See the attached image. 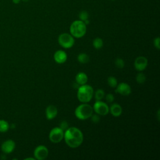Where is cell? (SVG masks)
<instances>
[{
    "instance_id": "obj_1",
    "label": "cell",
    "mask_w": 160,
    "mask_h": 160,
    "mask_svg": "<svg viewBox=\"0 0 160 160\" xmlns=\"http://www.w3.org/2000/svg\"><path fill=\"white\" fill-rule=\"evenodd\" d=\"M64 139L69 147L76 148L82 144L83 141V134L81 131L77 128H68L64 131Z\"/></svg>"
},
{
    "instance_id": "obj_2",
    "label": "cell",
    "mask_w": 160,
    "mask_h": 160,
    "mask_svg": "<svg viewBox=\"0 0 160 160\" xmlns=\"http://www.w3.org/2000/svg\"><path fill=\"white\" fill-rule=\"evenodd\" d=\"M94 95V89L90 85L83 84L79 86L78 88L77 97L78 100L82 102L86 103L89 102Z\"/></svg>"
},
{
    "instance_id": "obj_3",
    "label": "cell",
    "mask_w": 160,
    "mask_h": 160,
    "mask_svg": "<svg viewBox=\"0 0 160 160\" xmlns=\"http://www.w3.org/2000/svg\"><path fill=\"white\" fill-rule=\"evenodd\" d=\"M86 25L81 20H76L73 21L69 28L71 34L76 38H81L86 33Z\"/></svg>"
},
{
    "instance_id": "obj_4",
    "label": "cell",
    "mask_w": 160,
    "mask_h": 160,
    "mask_svg": "<svg viewBox=\"0 0 160 160\" xmlns=\"http://www.w3.org/2000/svg\"><path fill=\"white\" fill-rule=\"evenodd\" d=\"M92 112V107L87 103H82L79 105L74 111L76 117L80 120H85L89 118Z\"/></svg>"
},
{
    "instance_id": "obj_5",
    "label": "cell",
    "mask_w": 160,
    "mask_h": 160,
    "mask_svg": "<svg viewBox=\"0 0 160 160\" xmlns=\"http://www.w3.org/2000/svg\"><path fill=\"white\" fill-rule=\"evenodd\" d=\"M58 41L61 46L66 49L72 48L74 44V37L71 34L66 32L61 34L58 36Z\"/></svg>"
},
{
    "instance_id": "obj_6",
    "label": "cell",
    "mask_w": 160,
    "mask_h": 160,
    "mask_svg": "<svg viewBox=\"0 0 160 160\" xmlns=\"http://www.w3.org/2000/svg\"><path fill=\"white\" fill-rule=\"evenodd\" d=\"M64 131L59 127L54 128L49 132V139L54 143H58L64 138Z\"/></svg>"
},
{
    "instance_id": "obj_7",
    "label": "cell",
    "mask_w": 160,
    "mask_h": 160,
    "mask_svg": "<svg viewBox=\"0 0 160 160\" xmlns=\"http://www.w3.org/2000/svg\"><path fill=\"white\" fill-rule=\"evenodd\" d=\"M96 114L100 116H106L109 112V108L108 104L101 101H96L92 107Z\"/></svg>"
},
{
    "instance_id": "obj_8",
    "label": "cell",
    "mask_w": 160,
    "mask_h": 160,
    "mask_svg": "<svg viewBox=\"0 0 160 160\" xmlns=\"http://www.w3.org/2000/svg\"><path fill=\"white\" fill-rule=\"evenodd\" d=\"M49 154L48 148L43 145H39L36 148L34 151V158L38 160L45 159Z\"/></svg>"
},
{
    "instance_id": "obj_9",
    "label": "cell",
    "mask_w": 160,
    "mask_h": 160,
    "mask_svg": "<svg viewBox=\"0 0 160 160\" xmlns=\"http://www.w3.org/2000/svg\"><path fill=\"white\" fill-rule=\"evenodd\" d=\"M134 66L135 69L138 71H144L147 66H148V59L146 58L144 56H139L138 57L134 63Z\"/></svg>"
},
{
    "instance_id": "obj_10",
    "label": "cell",
    "mask_w": 160,
    "mask_h": 160,
    "mask_svg": "<svg viewBox=\"0 0 160 160\" xmlns=\"http://www.w3.org/2000/svg\"><path fill=\"white\" fill-rule=\"evenodd\" d=\"M115 91L122 96H128L131 92L130 86L126 82H121L116 86Z\"/></svg>"
},
{
    "instance_id": "obj_11",
    "label": "cell",
    "mask_w": 160,
    "mask_h": 160,
    "mask_svg": "<svg viewBox=\"0 0 160 160\" xmlns=\"http://www.w3.org/2000/svg\"><path fill=\"white\" fill-rule=\"evenodd\" d=\"M16 146V144L14 141L11 139H8L5 141L1 144V150L3 152L6 154H9L12 152Z\"/></svg>"
},
{
    "instance_id": "obj_12",
    "label": "cell",
    "mask_w": 160,
    "mask_h": 160,
    "mask_svg": "<svg viewBox=\"0 0 160 160\" xmlns=\"http://www.w3.org/2000/svg\"><path fill=\"white\" fill-rule=\"evenodd\" d=\"M54 59L58 64H62L67 60V54L62 50H58L54 54Z\"/></svg>"
},
{
    "instance_id": "obj_13",
    "label": "cell",
    "mask_w": 160,
    "mask_h": 160,
    "mask_svg": "<svg viewBox=\"0 0 160 160\" xmlns=\"http://www.w3.org/2000/svg\"><path fill=\"white\" fill-rule=\"evenodd\" d=\"M58 114V109L54 105H49L46 109V116L48 120L54 119Z\"/></svg>"
},
{
    "instance_id": "obj_14",
    "label": "cell",
    "mask_w": 160,
    "mask_h": 160,
    "mask_svg": "<svg viewBox=\"0 0 160 160\" xmlns=\"http://www.w3.org/2000/svg\"><path fill=\"white\" fill-rule=\"evenodd\" d=\"M109 111L113 116L118 117L122 113V108L119 104L114 103L111 106Z\"/></svg>"
},
{
    "instance_id": "obj_15",
    "label": "cell",
    "mask_w": 160,
    "mask_h": 160,
    "mask_svg": "<svg viewBox=\"0 0 160 160\" xmlns=\"http://www.w3.org/2000/svg\"><path fill=\"white\" fill-rule=\"evenodd\" d=\"M88 76L86 75V73L83 72H78L75 78L76 82L79 84V85H83L86 84L88 81Z\"/></svg>"
},
{
    "instance_id": "obj_16",
    "label": "cell",
    "mask_w": 160,
    "mask_h": 160,
    "mask_svg": "<svg viewBox=\"0 0 160 160\" xmlns=\"http://www.w3.org/2000/svg\"><path fill=\"white\" fill-rule=\"evenodd\" d=\"M78 61L81 64H86L89 61V57L86 53H81L78 56Z\"/></svg>"
},
{
    "instance_id": "obj_17",
    "label": "cell",
    "mask_w": 160,
    "mask_h": 160,
    "mask_svg": "<svg viewBox=\"0 0 160 160\" xmlns=\"http://www.w3.org/2000/svg\"><path fill=\"white\" fill-rule=\"evenodd\" d=\"M9 128V123L3 119H0V132H4L8 131Z\"/></svg>"
},
{
    "instance_id": "obj_18",
    "label": "cell",
    "mask_w": 160,
    "mask_h": 160,
    "mask_svg": "<svg viewBox=\"0 0 160 160\" xmlns=\"http://www.w3.org/2000/svg\"><path fill=\"white\" fill-rule=\"evenodd\" d=\"M92 45H93V47L96 49H101L103 46V41L101 38H96L93 40Z\"/></svg>"
},
{
    "instance_id": "obj_19",
    "label": "cell",
    "mask_w": 160,
    "mask_h": 160,
    "mask_svg": "<svg viewBox=\"0 0 160 160\" xmlns=\"http://www.w3.org/2000/svg\"><path fill=\"white\" fill-rule=\"evenodd\" d=\"M104 91L102 89H98L96 91L95 94H94V97L96 101H101L102 99L104 97Z\"/></svg>"
},
{
    "instance_id": "obj_20",
    "label": "cell",
    "mask_w": 160,
    "mask_h": 160,
    "mask_svg": "<svg viewBox=\"0 0 160 160\" xmlns=\"http://www.w3.org/2000/svg\"><path fill=\"white\" fill-rule=\"evenodd\" d=\"M107 81H108V85L111 88H116V86L118 85V81H117L116 78L113 76L108 77Z\"/></svg>"
},
{
    "instance_id": "obj_21",
    "label": "cell",
    "mask_w": 160,
    "mask_h": 160,
    "mask_svg": "<svg viewBox=\"0 0 160 160\" xmlns=\"http://www.w3.org/2000/svg\"><path fill=\"white\" fill-rule=\"evenodd\" d=\"M79 20H81L83 22L85 21L87 19H89V14H88V12L85 10L81 11L79 13Z\"/></svg>"
},
{
    "instance_id": "obj_22",
    "label": "cell",
    "mask_w": 160,
    "mask_h": 160,
    "mask_svg": "<svg viewBox=\"0 0 160 160\" xmlns=\"http://www.w3.org/2000/svg\"><path fill=\"white\" fill-rule=\"evenodd\" d=\"M136 79L138 84H143L146 81V76L142 72H139L137 74Z\"/></svg>"
},
{
    "instance_id": "obj_23",
    "label": "cell",
    "mask_w": 160,
    "mask_h": 160,
    "mask_svg": "<svg viewBox=\"0 0 160 160\" xmlns=\"http://www.w3.org/2000/svg\"><path fill=\"white\" fill-rule=\"evenodd\" d=\"M115 65L119 69H122L124 66V61L122 59L118 58L115 60Z\"/></svg>"
},
{
    "instance_id": "obj_24",
    "label": "cell",
    "mask_w": 160,
    "mask_h": 160,
    "mask_svg": "<svg viewBox=\"0 0 160 160\" xmlns=\"http://www.w3.org/2000/svg\"><path fill=\"white\" fill-rule=\"evenodd\" d=\"M90 118H91V119L92 122H93L94 123H98V122H99V121H100L99 115H98V114H92Z\"/></svg>"
},
{
    "instance_id": "obj_25",
    "label": "cell",
    "mask_w": 160,
    "mask_h": 160,
    "mask_svg": "<svg viewBox=\"0 0 160 160\" xmlns=\"http://www.w3.org/2000/svg\"><path fill=\"white\" fill-rule=\"evenodd\" d=\"M68 123L66 121H62L61 123H60V125H59V128L63 130L64 131H65L69 127H68Z\"/></svg>"
},
{
    "instance_id": "obj_26",
    "label": "cell",
    "mask_w": 160,
    "mask_h": 160,
    "mask_svg": "<svg viewBox=\"0 0 160 160\" xmlns=\"http://www.w3.org/2000/svg\"><path fill=\"white\" fill-rule=\"evenodd\" d=\"M159 41H160V38H159V37L156 38L154 39V41H153L154 46V47H155L158 50H159V49H160Z\"/></svg>"
},
{
    "instance_id": "obj_27",
    "label": "cell",
    "mask_w": 160,
    "mask_h": 160,
    "mask_svg": "<svg viewBox=\"0 0 160 160\" xmlns=\"http://www.w3.org/2000/svg\"><path fill=\"white\" fill-rule=\"evenodd\" d=\"M106 101L109 103H111L114 101V97L113 96V94H108L106 96Z\"/></svg>"
},
{
    "instance_id": "obj_28",
    "label": "cell",
    "mask_w": 160,
    "mask_h": 160,
    "mask_svg": "<svg viewBox=\"0 0 160 160\" xmlns=\"http://www.w3.org/2000/svg\"><path fill=\"white\" fill-rule=\"evenodd\" d=\"M12 2L14 4H19L21 2V0H12Z\"/></svg>"
},
{
    "instance_id": "obj_29",
    "label": "cell",
    "mask_w": 160,
    "mask_h": 160,
    "mask_svg": "<svg viewBox=\"0 0 160 160\" xmlns=\"http://www.w3.org/2000/svg\"><path fill=\"white\" fill-rule=\"evenodd\" d=\"M25 159H32V160H34L35 158H26Z\"/></svg>"
},
{
    "instance_id": "obj_30",
    "label": "cell",
    "mask_w": 160,
    "mask_h": 160,
    "mask_svg": "<svg viewBox=\"0 0 160 160\" xmlns=\"http://www.w3.org/2000/svg\"><path fill=\"white\" fill-rule=\"evenodd\" d=\"M21 1H22L23 2H28L29 0H21Z\"/></svg>"
},
{
    "instance_id": "obj_31",
    "label": "cell",
    "mask_w": 160,
    "mask_h": 160,
    "mask_svg": "<svg viewBox=\"0 0 160 160\" xmlns=\"http://www.w3.org/2000/svg\"><path fill=\"white\" fill-rule=\"evenodd\" d=\"M110 1H115V0H110Z\"/></svg>"
}]
</instances>
